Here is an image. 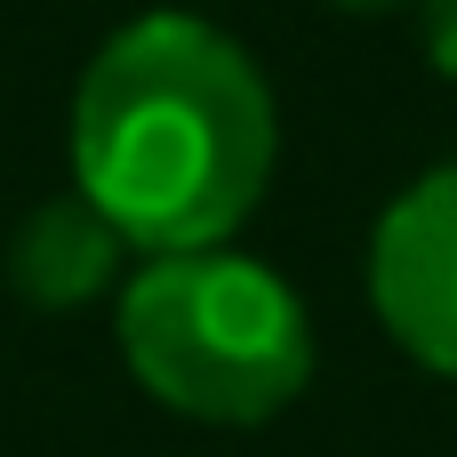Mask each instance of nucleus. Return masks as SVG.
<instances>
[{
	"instance_id": "6",
	"label": "nucleus",
	"mask_w": 457,
	"mask_h": 457,
	"mask_svg": "<svg viewBox=\"0 0 457 457\" xmlns=\"http://www.w3.org/2000/svg\"><path fill=\"white\" fill-rule=\"evenodd\" d=\"M329 8H345V16H378V8H402V0H329Z\"/></svg>"
},
{
	"instance_id": "3",
	"label": "nucleus",
	"mask_w": 457,
	"mask_h": 457,
	"mask_svg": "<svg viewBox=\"0 0 457 457\" xmlns=\"http://www.w3.org/2000/svg\"><path fill=\"white\" fill-rule=\"evenodd\" d=\"M370 313L386 337L434 370L457 378V161L426 169L370 233Z\"/></svg>"
},
{
	"instance_id": "2",
	"label": "nucleus",
	"mask_w": 457,
	"mask_h": 457,
	"mask_svg": "<svg viewBox=\"0 0 457 457\" xmlns=\"http://www.w3.org/2000/svg\"><path fill=\"white\" fill-rule=\"evenodd\" d=\"M112 337L129 378L193 426H265L313 386L305 297L241 249L145 257L120 281Z\"/></svg>"
},
{
	"instance_id": "5",
	"label": "nucleus",
	"mask_w": 457,
	"mask_h": 457,
	"mask_svg": "<svg viewBox=\"0 0 457 457\" xmlns=\"http://www.w3.org/2000/svg\"><path fill=\"white\" fill-rule=\"evenodd\" d=\"M418 40H426L434 72L457 80V0H418Z\"/></svg>"
},
{
	"instance_id": "1",
	"label": "nucleus",
	"mask_w": 457,
	"mask_h": 457,
	"mask_svg": "<svg viewBox=\"0 0 457 457\" xmlns=\"http://www.w3.org/2000/svg\"><path fill=\"white\" fill-rule=\"evenodd\" d=\"M281 153L273 80L209 16H129L72 88V193L145 257L233 249Z\"/></svg>"
},
{
	"instance_id": "4",
	"label": "nucleus",
	"mask_w": 457,
	"mask_h": 457,
	"mask_svg": "<svg viewBox=\"0 0 457 457\" xmlns=\"http://www.w3.org/2000/svg\"><path fill=\"white\" fill-rule=\"evenodd\" d=\"M120 257H129V241L112 233V217L96 201H80V193H56L16 225L0 273H8V289L24 305L72 313V305H88V297H104L120 281Z\"/></svg>"
}]
</instances>
